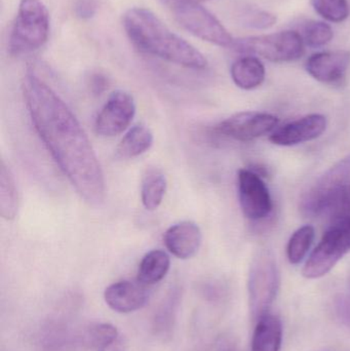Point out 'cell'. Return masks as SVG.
Segmentation results:
<instances>
[{"label":"cell","instance_id":"1","mask_svg":"<svg viewBox=\"0 0 350 351\" xmlns=\"http://www.w3.org/2000/svg\"><path fill=\"white\" fill-rule=\"evenodd\" d=\"M23 96L31 121L47 152L80 197L100 206L106 183L96 152L71 109L33 73L23 80Z\"/></svg>","mask_w":350,"mask_h":351},{"label":"cell","instance_id":"2","mask_svg":"<svg viewBox=\"0 0 350 351\" xmlns=\"http://www.w3.org/2000/svg\"><path fill=\"white\" fill-rule=\"evenodd\" d=\"M123 28L129 40L142 53L193 70L207 67L205 56L170 30L151 10L129 8L123 16Z\"/></svg>","mask_w":350,"mask_h":351},{"label":"cell","instance_id":"3","mask_svg":"<svg viewBox=\"0 0 350 351\" xmlns=\"http://www.w3.org/2000/svg\"><path fill=\"white\" fill-rule=\"evenodd\" d=\"M350 252V215L335 213L318 247L304 265L302 274L310 280L323 278Z\"/></svg>","mask_w":350,"mask_h":351},{"label":"cell","instance_id":"4","mask_svg":"<svg viewBox=\"0 0 350 351\" xmlns=\"http://www.w3.org/2000/svg\"><path fill=\"white\" fill-rule=\"evenodd\" d=\"M49 34V14L40 0H21L8 47L14 56L26 55L45 45Z\"/></svg>","mask_w":350,"mask_h":351},{"label":"cell","instance_id":"5","mask_svg":"<svg viewBox=\"0 0 350 351\" xmlns=\"http://www.w3.org/2000/svg\"><path fill=\"white\" fill-rule=\"evenodd\" d=\"M177 22L201 40L232 49L234 39L227 29L197 0H162Z\"/></svg>","mask_w":350,"mask_h":351},{"label":"cell","instance_id":"6","mask_svg":"<svg viewBox=\"0 0 350 351\" xmlns=\"http://www.w3.org/2000/svg\"><path fill=\"white\" fill-rule=\"evenodd\" d=\"M350 156L337 162L321 176L302 196L300 210L306 217H320L331 213L349 189Z\"/></svg>","mask_w":350,"mask_h":351},{"label":"cell","instance_id":"7","mask_svg":"<svg viewBox=\"0 0 350 351\" xmlns=\"http://www.w3.org/2000/svg\"><path fill=\"white\" fill-rule=\"evenodd\" d=\"M232 49L248 56H258L273 63H289L304 55L305 43L297 31L286 30L234 39Z\"/></svg>","mask_w":350,"mask_h":351},{"label":"cell","instance_id":"8","mask_svg":"<svg viewBox=\"0 0 350 351\" xmlns=\"http://www.w3.org/2000/svg\"><path fill=\"white\" fill-rule=\"evenodd\" d=\"M279 282L275 256L268 250H261L253 258L249 272V303L255 322L269 313L279 293Z\"/></svg>","mask_w":350,"mask_h":351},{"label":"cell","instance_id":"9","mask_svg":"<svg viewBox=\"0 0 350 351\" xmlns=\"http://www.w3.org/2000/svg\"><path fill=\"white\" fill-rule=\"evenodd\" d=\"M133 96L123 90H116L109 97L95 121V131L101 137L112 138L123 133L136 115Z\"/></svg>","mask_w":350,"mask_h":351},{"label":"cell","instance_id":"10","mask_svg":"<svg viewBox=\"0 0 350 351\" xmlns=\"http://www.w3.org/2000/svg\"><path fill=\"white\" fill-rule=\"evenodd\" d=\"M279 119L271 113L245 111L220 123L216 132L238 142H250L273 132Z\"/></svg>","mask_w":350,"mask_h":351},{"label":"cell","instance_id":"11","mask_svg":"<svg viewBox=\"0 0 350 351\" xmlns=\"http://www.w3.org/2000/svg\"><path fill=\"white\" fill-rule=\"evenodd\" d=\"M240 208L253 221L266 218L273 210V199L265 182L255 171L240 169L238 174Z\"/></svg>","mask_w":350,"mask_h":351},{"label":"cell","instance_id":"12","mask_svg":"<svg viewBox=\"0 0 350 351\" xmlns=\"http://www.w3.org/2000/svg\"><path fill=\"white\" fill-rule=\"evenodd\" d=\"M305 68L312 77L322 84H339L349 72L350 51L337 49L314 53L306 61Z\"/></svg>","mask_w":350,"mask_h":351},{"label":"cell","instance_id":"13","mask_svg":"<svg viewBox=\"0 0 350 351\" xmlns=\"http://www.w3.org/2000/svg\"><path fill=\"white\" fill-rule=\"evenodd\" d=\"M327 129V119L323 114L306 115L273 132L269 140L279 146H294L318 139Z\"/></svg>","mask_w":350,"mask_h":351},{"label":"cell","instance_id":"14","mask_svg":"<svg viewBox=\"0 0 350 351\" xmlns=\"http://www.w3.org/2000/svg\"><path fill=\"white\" fill-rule=\"evenodd\" d=\"M104 299L106 304L115 313H132L147 304L149 293L146 286L139 282L121 280L107 287Z\"/></svg>","mask_w":350,"mask_h":351},{"label":"cell","instance_id":"15","mask_svg":"<svg viewBox=\"0 0 350 351\" xmlns=\"http://www.w3.org/2000/svg\"><path fill=\"white\" fill-rule=\"evenodd\" d=\"M203 234L199 225L182 221L172 225L164 232V243L172 255L179 259H190L201 247Z\"/></svg>","mask_w":350,"mask_h":351},{"label":"cell","instance_id":"16","mask_svg":"<svg viewBox=\"0 0 350 351\" xmlns=\"http://www.w3.org/2000/svg\"><path fill=\"white\" fill-rule=\"evenodd\" d=\"M283 341V326L277 315L267 313L256 322L252 351H279Z\"/></svg>","mask_w":350,"mask_h":351},{"label":"cell","instance_id":"17","mask_svg":"<svg viewBox=\"0 0 350 351\" xmlns=\"http://www.w3.org/2000/svg\"><path fill=\"white\" fill-rule=\"evenodd\" d=\"M230 74L236 86L242 90H251L263 84L266 71L258 58L245 56L232 64Z\"/></svg>","mask_w":350,"mask_h":351},{"label":"cell","instance_id":"18","mask_svg":"<svg viewBox=\"0 0 350 351\" xmlns=\"http://www.w3.org/2000/svg\"><path fill=\"white\" fill-rule=\"evenodd\" d=\"M153 133L147 125H134L129 130L115 150L118 160H132L147 152L153 145Z\"/></svg>","mask_w":350,"mask_h":351},{"label":"cell","instance_id":"19","mask_svg":"<svg viewBox=\"0 0 350 351\" xmlns=\"http://www.w3.org/2000/svg\"><path fill=\"white\" fill-rule=\"evenodd\" d=\"M170 267V256L162 250H152L140 262L138 282L146 287L158 284L166 278Z\"/></svg>","mask_w":350,"mask_h":351},{"label":"cell","instance_id":"20","mask_svg":"<svg viewBox=\"0 0 350 351\" xmlns=\"http://www.w3.org/2000/svg\"><path fill=\"white\" fill-rule=\"evenodd\" d=\"M166 176L158 169H148L142 178L141 200L147 210H155L162 204L166 195Z\"/></svg>","mask_w":350,"mask_h":351},{"label":"cell","instance_id":"21","mask_svg":"<svg viewBox=\"0 0 350 351\" xmlns=\"http://www.w3.org/2000/svg\"><path fill=\"white\" fill-rule=\"evenodd\" d=\"M18 210V192L10 169L0 162V214L5 220L16 218Z\"/></svg>","mask_w":350,"mask_h":351},{"label":"cell","instance_id":"22","mask_svg":"<svg viewBox=\"0 0 350 351\" xmlns=\"http://www.w3.org/2000/svg\"><path fill=\"white\" fill-rule=\"evenodd\" d=\"M180 304V292L172 291L156 311L153 319V329L158 337L172 336L176 322L177 313Z\"/></svg>","mask_w":350,"mask_h":351},{"label":"cell","instance_id":"23","mask_svg":"<svg viewBox=\"0 0 350 351\" xmlns=\"http://www.w3.org/2000/svg\"><path fill=\"white\" fill-rule=\"evenodd\" d=\"M314 237L316 231L310 225L300 227L293 233L287 247V256L290 263L297 265L303 261L314 243Z\"/></svg>","mask_w":350,"mask_h":351},{"label":"cell","instance_id":"24","mask_svg":"<svg viewBox=\"0 0 350 351\" xmlns=\"http://www.w3.org/2000/svg\"><path fill=\"white\" fill-rule=\"evenodd\" d=\"M301 34L306 47L320 49L328 45L334 38L332 27L322 21H308L302 28Z\"/></svg>","mask_w":350,"mask_h":351},{"label":"cell","instance_id":"25","mask_svg":"<svg viewBox=\"0 0 350 351\" xmlns=\"http://www.w3.org/2000/svg\"><path fill=\"white\" fill-rule=\"evenodd\" d=\"M316 14L331 23H342L349 16L347 0H310Z\"/></svg>","mask_w":350,"mask_h":351},{"label":"cell","instance_id":"26","mask_svg":"<svg viewBox=\"0 0 350 351\" xmlns=\"http://www.w3.org/2000/svg\"><path fill=\"white\" fill-rule=\"evenodd\" d=\"M118 331L111 324H96L88 328L84 335V343L90 348L100 350L118 338Z\"/></svg>","mask_w":350,"mask_h":351},{"label":"cell","instance_id":"27","mask_svg":"<svg viewBox=\"0 0 350 351\" xmlns=\"http://www.w3.org/2000/svg\"><path fill=\"white\" fill-rule=\"evenodd\" d=\"M277 21V16L266 10H251L244 16L245 25L256 30L271 28L275 26Z\"/></svg>","mask_w":350,"mask_h":351},{"label":"cell","instance_id":"28","mask_svg":"<svg viewBox=\"0 0 350 351\" xmlns=\"http://www.w3.org/2000/svg\"><path fill=\"white\" fill-rule=\"evenodd\" d=\"M98 4L96 0H76L75 14L82 20H90L96 14Z\"/></svg>","mask_w":350,"mask_h":351},{"label":"cell","instance_id":"29","mask_svg":"<svg viewBox=\"0 0 350 351\" xmlns=\"http://www.w3.org/2000/svg\"><path fill=\"white\" fill-rule=\"evenodd\" d=\"M336 313L340 321L350 328V299H338L336 302Z\"/></svg>","mask_w":350,"mask_h":351},{"label":"cell","instance_id":"30","mask_svg":"<svg viewBox=\"0 0 350 351\" xmlns=\"http://www.w3.org/2000/svg\"><path fill=\"white\" fill-rule=\"evenodd\" d=\"M106 86L107 80L104 76L101 75V74L92 75V80H90V86H92V90L95 93L100 94L101 92H103L106 88Z\"/></svg>","mask_w":350,"mask_h":351},{"label":"cell","instance_id":"31","mask_svg":"<svg viewBox=\"0 0 350 351\" xmlns=\"http://www.w3.org/2000/svg\"><path fill=\"white\" fill-rule=\"evenodd\" d=\"M127 344L123 338L118 337L112 343L108 344L105 348H101L98 351H127Z\"/></svg>","mask_w":350,"mask_h":351},{"label":"cell","instance_id":"32","mask_svg":"<svg viewBox=\"0 0 350 351\" xmlns=\"http://www.w3.org/2000/svg\"><path fill=\"white\" fill-rule=\"evenodd\" d=\"M197 1L203 2V1H205V0H197Z\"/></svg>","mask_w":350,"mask_h":351},{"label":"cell","instance_id":"33","mask_svg":"<svg viewBox=\"0 0 350 351\" xmlns=\"http://www.w3.org/2000/svg\"><path fill=\"white\" fill-rule=\"evenodd\" d=\"M221 351H232V350H221Z\"/></svg>","mask_w":350,"mask_h":351}]
</instances>
